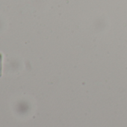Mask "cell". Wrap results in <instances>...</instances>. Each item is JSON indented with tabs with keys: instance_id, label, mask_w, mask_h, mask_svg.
<instances>
[{
	"instance_id": "cell-1",
	"label": "cell",
	"mask_w": 127,
	"mask_h": 127,
	"mask_svg": "<svg viewBox=\"0 0 127 127\" xmlns=\"http://www.w3.org/2000/svg\"><path fill=\"white\" fill-rule=\"evenodd\" d=\"M1 59H2V56L0 54V76L1 74Z\"/></svg>"
}]
</instances>
